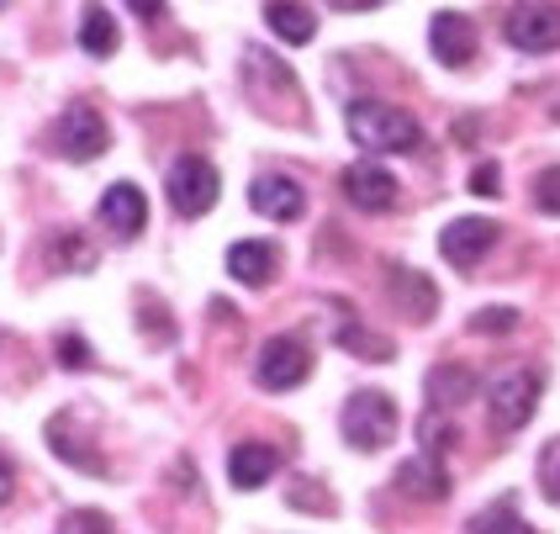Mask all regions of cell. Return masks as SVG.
<instances>
[{
  "mask_svg": "<svg viewBox=\"0 0 560 534\" xmlns=\"http://www.w3.org/2000/svg\"><path fill=\"white\" fill-rule=\"evenodd\" d=\"M343 123H349V138L365 154H412L423 143V127L392 101H349Z\"/></svg>",
  "mask_w": 560,
  "mask_h": 534,
  "instance_id": "cell-1",
  "label": "cell"
},
{
  "mask_svg": "<svg viewBox=\"0 0 560 534\" xmlns=\"http://www.w3.org/2000/svg\"><path fill=\"white\" fill-rule=\"evenodd\" d=\"M343 440L354 444V450H386V444L397 440V403L386 397V392H354L349 403H343Z\"/></svg>",
  "mask_w": 560,
  "mask_h": 534,
  "instance_id": "cell-2",
  "label": "cell"
},
{
  "mask_svg": "<svg viewBox=\"0 0 560 534\" xmlns=\"http://www.w3.org/2000/svg\"><path fill=\"white\" fill-rule=\"evenodd\" d=\"M164 190H170V207H175L180 218H201V212H212V207H218L222 181H218V170H212V159L180 154L175 164H170Z\"/></svg>",
  "mask_w": 560,
  "mask_h": 534,
  "instance_id": "cell-3",
  "label": "cell"
},
{
  "mask_svg": "<svg viewBox=\"0 0 560 534\" xmlns=\"http://www.w3.org/2000/svg\"><path fill=\"white\" fill-rule=\"evenodd\" d=\"M534 408H539V376L534 371H508L487 392V423L498 434H518L534 418Z\"/></svg>",
  "mask_w": 560,
  "mask_h": 534,
  "instance_id": "cell-4",
  "label": "cell"
},
{
  "mask_svg": "<svg viewBox=\"0 0 560 534\" xmlns=\"http://www.w3.org/2000/svg\"><path fill=\"white\" fill-rule=\"evenodd\" d=\"M254 376L259 386H270V392H291V386H302L312 376V355L302 339H291V334H280V339H265L259 349V365H254Z\"/></svg>",
  "mask_w": 560,
  "mask_h": 534,
  "instance_id": "cell-5",
  "label": "cell"
},
{
  "mask_svg": "<svg viewBox=\"0 0 560 534\" xmlns=\"http://www.w3.org/2000/svg\"><path fill=\"white\" fill-rule=\"evenodd\" d=\"M106 123L91 101H69V112L59 117V154H69L74 164H91V159L106 154Z\"/></svg>",
  "mask_w": 560,
  "mask_h": 534,
  "instance_id": "cell-6",
  "label": "cell"
},
{
  "mask_svg": "<svg viewBox=\"0 0 560 534\" xmlns=\"http://www.w3.org/2000/svg\"><path fill=\"white\" fill-rule=\"evenodd\" d=\"M508 43L518 54H550V48H560V5H513L508 11Z\"/></svg>",
  "mask_w": 560,
  "mask_h": 534,
  "instance_id": "cell-7",
  "label": "cell"
},
{
  "mask_svg": "<svg viewBox=\"0 0 560 534\" xmlns=\"http://www.w3.org/2000/svg\"><path fill=\"white\" fill-rule=\"evenodd\" d=\"M343 196H349L360 212H386V207L397 201V175H392L386 164H375V159H360V164L343 170Z\"/></svg>",
  "mask_w": 560,
  "mask_h": 534,
  "instance_id": "cell-8",
  "label": "cell"
},
{
  "mask_svg": "<svg viewBox=\"0 0 560 534\" xmlns=\"http://www.w3.org/2000/svg\"><path fill=\"white\" fill-rule=\"evenodd\" d=\"M492 244H498V222H487V218H455L439 233V249H444V259L455 270H470Z\"/></svg>",
  "mask_w": 560,
  "mask_h": 534,
  "instance_id": "cell-9",
  "label": "cell"
},
{
  "mask_svg": "<svg viewBox=\"0 0 560 534\" xmlns=\"http://www.w3.org/2000/svg\"><path fill=\"white\" fill-rule=\"evenodd\" d=\"M101 222H106L117 239H138V233H143V222H149V201H143V190L132 186V181L106 186V196H101Z\"/></svg>",
  "mask_w": 560,
  "mask_h": 534,
  "instance_id": "cell-10",
  "label": "cell"
},
{
  "mask_svg": "<svg viewBox=\"0 0 560 534\" xmlns=\"http://www.w3.org/2000/svg\"><path fill=\"white\" fill-rule=\"evenodd\" d=\"M249 201L259 218L270 222H296L302 212H307V196H302V186L296 181H285V175H259L249 186Z\"/></svg>",
  "mask_w": 560,
  "mask_h": 534,
  "instance_id": "cell-11",
  "label": "cell"
},
{
  "mask_svg": "<svg viewBox=\"0 0 560 534\" xmlns=\"http://www.w3.org/2000/svg\"><path fill=\"white\" fill-rule=\"evenodd\" d=\"M429 43H434V54L450 69H460V63L476 59V22L466 11H439L434 27H429Z\"/></svg>",
  "mask_w": 560,
  "mask_h": 534,
  "instance_id": "cell-12",
  "label": "cell"
},
{
  "mask_svg": "<svg viewBox=\"0 0 560 534\" xmlns=\"http://www.w3.org/2000/svg\"><path fill=\"white\" fill-rule=\"evenodd\" d=\"M386 286H392V302L407 307L418 323H429V317L439 313V286L429 281L423 270H412V265H386Z\"/></svg>",
  "mask_w": 560,
  "mask_h": 534,
  "instance_id": "cell-13",
  "label": "cell"
},
{
  "mask_svg": "<svg viewBox=\"0 0 560 534\" xmlns=\"http://www.w3.org/2000/svg\"><path fill=\"white\" fill-rule=\"evenodd\" d=\"M397 492L402 498H418V503H439L444 492H450V472H444V461L439 455H412L397 466Z\"/></svg>",
  "mask_w": 560,
  "mask_h": 534,
  "instance_id": "cell-14",
  "label": "cell"
},
{
  "mask_svg": "<svg viewBox=\"0 0 560 534\" xmlns=\"http://www.w3.org/2000/svg\"><path fill=\"white\" fill-rule=\"evenodd\" d=\"M276 265H280V254H276V244H265V239H244V244L228 249V276L244 286H270Z\"/></svg>",
  "mask_w": 560,
  "mask_h": 534,
  "instance_id": "cell-15",
  "label": "cell"
},
{
  "mask_svg": "<svg viewBox=\"0 0 560 534\" xmlns=\"http://www.w3.org/2000/svg\"><path fill=\"white\" fill-rule=\"evenodd\" d=\"M276 472H280V450L276 444H238V450L228 455V476H233V487H244V492L265 487Z\"/></svg>",
  "mask_w": 560,
  "mask_h": 534,
  "instance_id": "cell-16",
  "label": "cell"
},
{
  "mask_svg": "<svg viewBox=\"0 0 560 534\" xmlns=\"http://www.w3.org/2000/svg\"><path fill=\"white\" fill-rule=\"evenodd\" d=\"M265 22H270V32H276L280 43H296V48H302V43H312V32H317V16H312V5H291V0H285V5H265Z\"/></svg>",
  "mask_w": 560,
  "mask_h": 534,
  "instance_id": "cell-17",
  "label": "cell"
},
{
  "mask_svg": "<svg viewBox=\"0 0 560 534\" xmlns=\"http://www.w3.org/2000/svg\"><path fill=\"white\" fill-rule=\"evenodd\" d=\"M476 397V376H470L466 365H434L429 371V403L439 408H455V403H466Z\"/></svg>",
  "mask_w": 560,
  "mask_h": 534,
  "instance_id": "cell-18",
  "label": "cell"
},
{
  "mask_svg": "<svg viewBox=\"0 0 560 534\" xmlns=\"http://www.w3.org/2000/svg\"><path fill=\"white\" fill-rule=\"evenodd\" d=\"M117 43H122V32H117V22H112V11H106V5H91L85 22H80V48L95 54V59H112Z\"/></svg>",
  "mask_w": 560,
  "mask_h": 534,
  "instance_id": "cell-19",
  "label": "cell"
},
{
  "mask_svg": "<svg viewBox=\"0 0 560 534\" xmlns=\"http://www.w3.org/2000/svg\"><path fill=\"white\" fill-rule=\"evenodd\" d=\"M466 534H534V530L518 519V503H513V498H498L487 513H476V519H470Z\"/></svg>",
  "mask_w": 560,
  "mask_h": 534,
  "instance_id": "cell-20",
  "label": "cell"
},
{
  "mask_svg": "<svg viewBox=\"0 0 560 534\" xmlns=\"http://www.w3.org/2000/svg\"><path fill=\"white\" fill-rule=\"evenodd\" d=\"M48 265H54V270H91L95 249L80 233H54V239H48Z\"/></svg>",
  "mask_w": 560,
  "mask_h": 534,
  "instance_id": "cell-21",
  "label": "cell"
},
{
  "mask_svg": "<svg viewBox=\"0 0 560 534\" xmlns=\"http://www.w3.org/2000/svg\"><path fill=\"white\" fill-rule=\"evenodd\" d=\"M48 434H54V455H59V461H69V466H80V472H91V476H106V461H101L95 450H85L80 440H69L59 423H54Z\"/></svg>",
  "mask_w": 560,
  "mask_h": 534,
  "instance_id": "cell-22",
  "label": "cell"
},
{
  "mask_svg": "<svg viewBox=\"0 0 560 534\" xmlns=\"http://www.w3.org/2000/svg\"><path fill=\"white\" fill-rule=\"evenodd\" d=\"M339 345H349V349H360L365 360H392L397 349H392V339H381V334H371V328H339Z\"/></svg>",
  "mask_w": 560,
  "mask_h": 534,
  "instance_id": "cell-23",
  "label": "cell"
},
{
  "mask_svg": "<svg viewBox=\"0 0 560 534\" xmlns=\"http://www.w3.org/2000/svg\"><path fill=\"white\" fill-rule=\"evenodd\" d=\"M418 434H423V455H439V461H444V450L455 444V423H444V418L429 408L423 423H418Z\"/></svg>",
  "mask_w": 560,
  "mask_h": 534,
  "instance_id": "cell-24",
  "label": "cell"
},
{
  "mask_svg": "<svg viewBox=\"0 0 560 534\" xmlns=\"http://www.w3.org/2000/svg\"><path fill=\"white\" fill-rule=\"evenodd\" d=\"M539 492L550 503H560V440H550L539 450Z\"/></svg>",
  "mask_w": 560,
  "mask_h": 534,
  "instance_id": "cell-25",
  "label": "cell"
},
{
  "mask_svg": "<svg viewBox=\"0 0 560 534\" xmlns=\"http://www.w3.org/2000/svg\"><path fill=\"white\" fill-rule=\"evenodd\" d=\"M534 207L550 212V218H560V164L539 170V181H534Z\"/></svg>",
  "mask_w": 560,
  "mask_h": 534,
  "instance_id": "cell-26",
  "label": "cell"
},
{
  "mask_svg": "<svg viewBox=\"0 0 560 534\" xmlns=\"http://www.w3.org/2000/svg\"><path fill=\"white\" fill-rule=\"evenodd\" d=\"M59 534H112V519L95 508H74V513H63Z\"/></svg>",
  "mask_w": 560,
  "mask_h": 534,
  "instance_id": "cell-27",
  "label": "cell"
},
{
  "mask_svg": "<svg viewBox=\"0 0 560 534\" xmlns=\"http://www.w3.org/2000/svg\"><path fill=\"white\" fill-rule=\"evenodd\" d=\"M470 328L476 334H508V328H518V313L513 307H481V313L470 317Z\"/></svg>",
  "mask_w": 560,
  "mask_h": 534,
  "instance_id": "cell-28",
  "label": "cell"
},
{
  "mask_svg": "<svg viewBox=\"0 0 560 534\" xmlns=\"http://www.w3.org/2000/svg\"><path fill=\"white\" fill-rule=\"evenodd\" d=\"M59 365L63 371H85V365H91V345L74 339V334H63L59 339Z\"/></svg>",
  "mask_w": 560,
  "mask_h": 534,
  "instance_id": "cell-29",
  "label": "cell"
},
{
  "mask_svg": "<svg viewBox=\"0 0 560 534\" xmlns=\"http://www.w3.org/2000/svg\"><path fill=\"white\" fill-rule=\"evenodd\" d=\"M498 181H502V170L498 164H476V175H470V190H476V196H498Z\"/></svg>",
  "mask_w": 560,
  "mask_h": 534,
  "instance_id": "cell-30",
  "label": "cell"
},
{
  "mask_svg": "<svg viewBox=\"0 0 560 534\" xmlns=\"http://www.w3.org/2000/svg\"><path fill=\"white\" fill-rule=\"evenodd\" d=\"M11 498H16V466H11V461L0 455V508L11 503Z\"/></svg>",
  "mask_w": 560,
  "mask_h": 534,
  "instance_id": "cell-31",
  "label": "cell"
},
{
  "mask_svg": "<svg viewBox=\"0 0 560 534\" xmlns=\"http://www.w3.org/2000/svg\"><path fill=\"white\" fill-rule=\"evenodd\" d=\"M556 117H560V106H556Z\"/></svg>",
  "mask_w": 560,
  "mask_h": 534,
  "instance_id": "cell-32",
  "label": "cell"
}]
</instances>
